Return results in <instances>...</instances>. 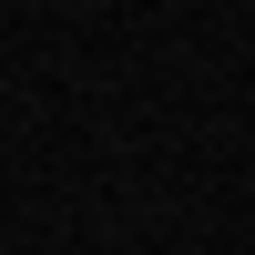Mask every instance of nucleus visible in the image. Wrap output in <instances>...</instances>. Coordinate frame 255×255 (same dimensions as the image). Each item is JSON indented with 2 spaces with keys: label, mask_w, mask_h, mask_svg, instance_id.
I'll return each instance as SVG.
<instances>
[]
</instances>
